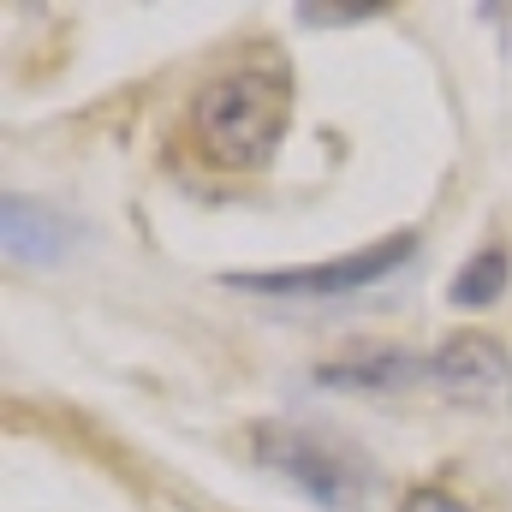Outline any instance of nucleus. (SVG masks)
Returning a JSON list of instances; mask_svg holds the SVG:
<instances>
[{"mask_svg":"<svg viewBox=\"0 0 512 512\" xmlns=\"http://www.w3.org/2000/svg\"><path fill=\"white\" fill-rule=\"evenodd\" d=\"M292 131V60L262 48L197 84L185 108L191 149L221 173H262Z\"/></svg>","mask_w":512,"mask_h":512,"instance_id":"nucleus-1","label":"nucleus"},{"mask_svg":"<svg viewBox=\"0 0 512 512\" xmlns=\"http://www.w3.org/2000/svg\"><path fill=\"white\" fill-rule=\"evenodd\" d=\"M417 256V233H387L364 251L328 256V262H298V268H239L221 274V286L233 292H262V298H352L364 286L387 280L393 268H405Z\"/></svg>","mask_w":512,"mask_h":512,"instance_id":"nucleus-2","label":"nucleus"},{"mask_svg":"<svg viewBox=\"0 0 512 512\" xmlns=\"http://www.w3.org/2000/svg\"><path fill=\"white\" fill-rule=\"evenodd\" d=\"M251 447H256V465H268L274 477H286L304 501H316L322 512H352L358 507V465L328 447L322 435L298 429V423H256L251 429Z\"/></svg>","mask_w":512,"mask_h":512,"instance_id":"nucleus-3","label":"nucleus"},{"mask_svg":"<svg viewBox=\"0 0 512 512\" xmlns=\"http://www.w3.org/2000/svg\"><path fill=\"white\" fill-rule=\"evenodd\" d=\"M429 387L465 411H507L512 405V352L483 334V328H465L453 340H441L429 352Z\"/></svg>","mask_w":512,"mask_h":512,"instance_id":"nucleus-4","label":"nucleus"},{"mask_svg":"<svg viewBox=\"0 0 512 512\" xmlns=\"http://www.w3.org/2000/svg\"><path fill=\"white\" fill-rule=\"evenodd\" d=\"M0 239H6V256L12 262H60V251L72 245V227L48 209V203H36V197H6L0 203Z\"/></svg>","mask_w":512,"mask_h":512,"instance_id":"nucleus-5","label":"nucleus"},{"mask_svg":"<svg viewBox=\"0 0 512 512\" xmlns=\"http://www.w3.org/2000/svg\"><path fill=\"white\" fill-rule=\"evenodd\" d=\"M429 382V358L399 352V346H376V352H352L316 370V387H358V393H393V387Z\"/></svg>","mask_w":512,"mask_h":512,"instance_id":"nucleus-6","label":"nucleus"},{"mask_svg":"<svg viewBox=\"0 0 512 512\" xmlns=\"http://www.w3.org/2000/svg\"><path fill=\"white\" fill-rule=\"evenodd\" d=\"M507 280H512V256L501 245H483L477 256H465L459 274L447 280V304L453 310H489L507 292Z\"/></svg>","mask_w":512,"mask_h":512,"instance_id":"nucleus-7","label":"nucleus"},{"mask_svg":"<svg viewBox=\"0 0 512 512\" xmlns=\"http://www.w3.org/2000/svg\"><path fill=\"white\" fill-rule=\"evenodd\" d=\"M382 0H358V6H322V0H304L298 18L304 24H352V18H382Z\"/></svg>","mask_w":512,"mask_h":512,"instance_id":"nucleus-8","label":"nucleus"},{"mask_svg":"<svg viewBox=\"0 0 512 512\" xmlns=\"http://www.w3.org/2000/svg\"><path fill=\"white\" fill-rule=\"evenodd\" d=\"M399 512H471V507H465L453 489H411Z\"/></svg>","mask_w":512,"mask_h":512,"instance_id":"nucleus-9","label":"nucleus"}]
</instances>
